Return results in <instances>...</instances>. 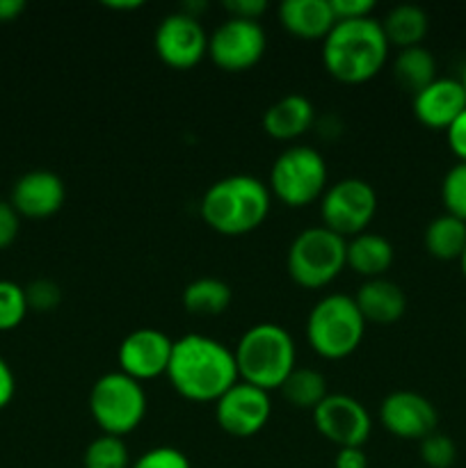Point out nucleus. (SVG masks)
<instances>
[{"instance_id":"nucleus-38","label":"nucleus","mask_w":466,"mask_h":468,"mask_svg":"<svg viewBox=\"0 0 466 468\" xmlns=\"http://www.w3.org/2000/svg\"><path fill=\"white\" fill-rule=\"evenodd\" d=\"M14 393H16V378H14V370L9 368L7 361L0 356V411L12 402Z\"/></svg>"},{"instance_id":"nucleus-35","label":"nucleus","mask_w":466,"mask_h":468,"mask_svg":"<svg viewBox=\"0 0 466 468\" xmlns=\"http://www.w3.org/2000/svg\"><path fill=\"white\" fill-rule=\"evenodd\" d=\"M224 9L231 14L233 18H247V21H259L263 16L268 3L265 0H227Z\"/></svg>"},{"instance_id":"nucleus-37","label":"nucleus","mask_w":466,"mask_h":468,"mask_svg":"<svg viewBox=\"0 0 466 468\" xmlns=\"http://www.w3.org/2000/svg\"><path fill=\"white\" fill-rule=\"evenodd\" d=\"M334 468H368V455L364 448H338Z\"/></svg>"},{"instance_id":"nucleus-13","label":"nucleus","mask_w":466,"mask_h":468,"mask_svg":"<svg viewBox=\"0 0 466 468\" xmlns=\"http://www.w3.org/2000/svg\"><path fill=\"white\" fill-rule=\"evenodd\" d=\"M272 416L270 393L247 382H238L215 402V420L227 434L249 439L268 425Z\"/></svg>"},{"instance_id":"nucleus-9","label":"nucleus","mask_w":466,"mask_h":468,"mask_svg":"<svg viewBox=\"0 0 466 468\" xmlns=\"http://www.w3.org/2000/svg\"><path fill=\"white\" fill-rule=\"evenodd\" d=\"M377 213V192L364 178H343L332 183L320 199L323 227L341 238L365 233Z\"/></svg>"},{"instance_id":"nucleus-21","label":"nucleus","mask_w":466,"mask_h":468,"mask_svg":"<svg viewBox=\"0 0 466 468\" xmlns=\"http://www.w3.org/2000/svg\"><path fill=\"white\" fill-rule=\"evenodd\" d=\"M393 245L379 233H359L347 240V268L364 279H377L393 265Z\"/></svg>"},{"instance_id":"nucleus-12","label":"nucleus","mask_w":466,"mask_h":468,"mask_svg":"<svg viewBox=\"0 0 466 468\" xmlns=\"http://www.w3.org/2000/svg\"><path fill=\"white\" fill-rule=\"evenodd\" d=\"M154 48L167 67L192 69L208 55V35L199 18L178 9L158 23Z\"/></svg>"},{"instance_id":"nucleus-24","label":"nucleus","mask_w":466,"mask_h":468,"mask_svg":"<svg viewBox=\"0 0 466 468\" xmlns=\"http://www.w3.org/2000/svg\"><path fill=\"white\" fill-rule=\"evenodd\" d=\"M425 250L437 261H460L466 250V222L443 213L425 229Z\"/></svg>"},{"instance_id":"nucleus-33","label":"nucleus","mask_w":466,"mask_h":468,"mask_svg":"<svg viewBox=\"0 0 466 468\" xmlns=\"http://www.w3.org/2000/svg\"><path fill=\"white\" fill-rule=\"evenodd\" d=\"M18 229H21V215L9 201H0V250H7L16 240Z\"/></svg>"},{"instance_id":"nucleus-40","label":"nucleus","mask_w":466,"mask_h":468,"mask_svg":"<svg viewBox=\"0 0 466 468\" xmlns=\"http://www.w3.org/2000/svg\"><path fill=\"white\" fill-rule=\"evenodd\" d=\"M105 7H112V9H140L142 3H140V0H131V3H105Z\"/></svg>"},{"instance_id":"nucleus-32","label":"nucleus","mask_w":466,"mask_h":468,"mask_svg":"<svg viewBox=\"0 0 466 468\" xmlns=\"http://www.w3.org/2000/svg\"><path fill=\"white\" fill-rule=\"evenodd\" d=\"M131 468H192L185 452L172 446H158L146 451L144 455L137 457Z\"/></svg>"},{"instance_id":"nucleus-1","label":"nucleus","mask_w":466,"mask_h":468,"mask_svg":"<svg viewBox=\"0 0 466 468\" xmlns=\"http://www.w3.org/2000/svg\"><path fill=\"white\" fill-rule=\"evenodd\" d=\"M167 379L174 391L190 402H217L240 382L231 347L201 334L174 341Z\"/></svg>"},{"instance_id":"nucleus-18","label":"nucleus","mask_w":466,"mask_h":468,"mask_svg":"<svg viewBox=\"0 0 466 468\" xmlns=\"http://www.w3.org/2000/svg\"><path fill=\"white\" fill-rule=\"evenodd\" d=\"M356 309L361 311L365 323L375 324H393L405 315L407 295L396 282L377 277L365 279L356 292L352 295Z\"/></svg>"},{"instance_id":"nucleus-19","label":"nucleus","mask_w":466,"mask_h":468,"mask_svg":"<svg viewBox=\"0 0 466 468\" xmlns=\"http://www.w3.org/2000/svg\"><path fill=\"white\" fill-rule=\"evenodd\" d=\"M279 23L297 39H324L336 26L332 0H283Z\"/></svg>"},{"instance_id":"nucleus-10","label":"nucleus","mask_w":466,"mask_h":468,"mask_svg":"<svg viewBox=\"0 0 466 468\" xmlns=\"http://www.w3.org/2000/svg\"><path fill=\"white\" fill-rule=\"evenodd\" d=\"M268 48V37L259 21L233 18L219 23L208 35V58L224 71H245L260 62Z\"/></svg>"},{"instance_id":"nucleus-8","label":"nucleus","mask_w":466,"mask_h":468,"mask_svg":"<svg viewBox=\"0 0 466 468\" xmlns=\"http://www.w3.org/2000/svg\"><path fill=\"white\" fill-rule=\"evenodd\" d=\"M270 195L291 208H302L323 199L327 190V163L311 146L281 151L270 169Z\"/></svg>"},{"instance_id":"nucleus-39","label":"nucleus","mask_w":466,"mask_h":468,"mask_svg":"<svg viewBox=\"0 0 466 468\" xmlns=\"http://www.w3.org/2000/svg\"><path fill=\"white\" fill-rule=\"evenodd\" d=\"M23 12H26L23 0H0V23L16 21Z\"/></svg>"},{"instance_id":"nucleus-20","label":"nucleus","mask_w":466,"mask_h":468,"mask_svg":"<svg viewBox=\"0 0 466 468\" xmlns=\"http://www.w3.org/2000/svg\"><path fill=\"white\" fill-rule=\"evenodd\" d=\"M313 122V103L302 94H288L265 110L263 131L274 140H295L304 135Z\"/></svg>"},{"instance_id":"nucleus-11","label":"nucleus","mask_w":466,"mask_h":468,"mask_svg":"<svg viewBox=\"0 0 466 468\" xmlns=\"http://www.w3.org/2000/svg\"><path fill=\"white\" fill-rule=\"evenodd\" d=\"M315 430L338 448H364L373 432V419L356 398L329 393L313 410Z\"/></svg>"},{"instance_id":"nucleus-14","label":"nucleus","mask_w":466,"mask_h":468,"mask_svg":"<svg viewBox=\"0 0 466 468\" xmlns=\"http://www.w3.org/2000/svg\"><path fill=\"white\" fill-rule=\"evenodd\" d=\"M174 341L160 329L142 327L128 334L117 350L119 370L137 382L167 375Z\"/></svg>"},{"instance_id":"nucleus-17","label":"nucleus","mask_w":466,"mask_h":468,"mask_svg":"<svg viewBox=\"0 0 466 468\" xmlns=\"http://www.w3.org/2000/svg\"><path fill=\"white\" fill-rule=\"evenodd\" d=\"M416 119L434 131H448L450 123L466 110V90L460 78H437L425 90L414 94Z\"/></svg>"},{"instance_id":"nucleus-6","label":"nucleus","mask_w":466,"mask_h":468,"mask_svg":"<svg viewBox=\"0 0 466 468\" xmlns=\"http://www.w3.org/2000/svg\"><path fill=\"white\" fill-rule=\"evenodd\" d=\"M286 268L302 288L329 286L347 268V240L324 227H309L292 238L286 254Z\"/></svg>"},{"instance_id":"nucleus-30","label":"nucleus","mask_w":466,"mask_h":468,"mask_svg":"<svg viewBox=\"0 0 466 468\" xmlns=\"http://www.w3.org/2000/svg\"><path fill=\"white\" fill-rule=\"evenodd\" d=\"M420 460L428 468H450L457 460V446L448 434L432 432L420 441Z\"/></svg>"},{"instance_id":"nucleus-36","label":"nucleus","mask_w":466,"mask_h":468,"mask_svg":"<svg viewBox=\"0 0 466 468\" xmlns=\"http://www.w3.org/2000/svg\"><path fill=\"white\" fill-rule=\"evenodd\" d=\"M446 137L452 154L460 158V163H466V110L450 123V128L446 131Z\"/></svg>"},{"instance_id":"nucleus-2","label":"nucleus","mask_w":466,"mask_h":468,"mask_svg":"<svg viewBox=\"0 0 466 468\" xmlns=\"http://www.w3.org/2000/svg\"><path fill=\"white\" fill-rule=\"evenodd\" d=\"M382 23L373 16L336 21L323 39V64L329 76L345 85H361L377 76L388 58Z\"/></svg>"},{"instance_id":"nucleus-22","label":"nucleus","mask_w":466,"mask_h":468,"mask_svg":"<svg viewBox=\"0 0 466 468\" xmlns=\"http://www.w3.org/2000/svg\"><path fill=\"white\" fill-rule=\"evenodd\" d=\"M382 30L387 35L388 46H397V48H411V46H420L429 30L428 12L418 5H396L388 9L384 16Z\"/></svg>"},{"instance_id":"nucleus-25","label":"nucleus","mask_w":466,"mask_h":468,"mask_svg":"<svg viewBox=\"0 0 466 468\" xmlns=\"http://www.w3.org/2000/svg\"><path fill=\"white\" fill-rule=\"evenodd\" d=\"M231 300V286L215 277L195 279L183 291V306L192 315H219L228 309Z\"/></svg>"},{"instance_id":"nucleus-41","label":"nucleus","mask_w":466,"mask_h":468,"mask_svg":"<svg viewBox=\"0 0 466 468\" xmlns=\"http://www.w3.org/2000/svg\"><path fill=\"white\" fill-rule=\"evenodd\" d=\"M460 265H461V274H464V277H466V250H464V254H461Z\"/></svg>"},{"instance_id":"nucleus-29","label":"nucleus","mask_w":466,"mask_h":468,"mask_svg":"<svg viewBox=\"0 0 466 468\" xmlns=\"http://www.w3.org/2000/svg\"><path fill=\"white\" fill-rule=\"evenodd\" d=\"M441 201L448 215L466 222V163L452 165L441 181Z\"/></svg>"},{"instance_id":"nucleus-31","label":"nucleus","mask_w":466,"mask_h":468,"mask_svg":"<svg viewBox=\"0 0 466 468\" xmlns=\"http://www.w3.org/2000/svg\"><path fill=\"white\" fill-rule=\"evenodd\" d=\"M26 300L27 309L37 311V314H48L55 311L62 302V291L55 282L50 279H35L32 283L26 286Z\"/></svg>"},{"instance_id":"nucleus-34","label":"nucleus","mask_w":466,"mask_h":468,"mask_svg":"<svg viewBox=\"0 0 466 468\" xmlns=\"http://www.w3.org/2000/svg\"><path fill=\"white\" fill-rule=\"evenodd\" d=\"M332 9L336 21H350V18H365L375 9L373 0H332Z\"/></svg>"},{"instance_id":"nucleus-26","label":"nucleus","mask_w":466,"mask_h":468,"mask_svg":"<svg viewBox=\"0 0 466 468\" xmlns=\"http://www.w3.org/2000/svg\"><path fill=\"white\" fill-rule=\"evenodd\" d=\"M279 391L292 407L311 411L329 396L327 378L315 368H295L279 387Z\"/></svg>"},{"instance_id":"nucleus-27","label":"nucleus","mask_w":466,"mask_h":468,"mask_svg":"<svg viewBox=\"0 0 466 468\" xmlns=\"http://www.w3.org/2000/svg\"><path fill=\"white\" fill-rule=\"evenodd\" d=\"M82 466L85 468H131V455L123 439L112 437V434H101L82 455Z\"/></svg>"},{"instance_id":"nucleus-5","label":"nucleus","mask_w":466,"mask_h":468,"mask_svg":"<svg viewBox=\"0 0 466 468\" xmlns=\"http://www.w3.org/2000/svg\"><path fill=\"white\" fill-rule=\"evenodd\" d=\"M365 334V320L350 295L320 297L306 318V338L311 350L329 361L345 359L359 350Z\"/></svg>"},{"instance_id":"nucleus-7","label":"nucleus","mask_w":466,"mask_h":468,"mask_svg":"<svg viewBox=\"0 0 466 468\" xmlns=\"http://www.w3.org/2000/svg\"><path fill=\"white\" fill-rule=\"evenodd\" d=\"M90 414L103 434L123 439L146 416V391L142 382L122 370L101 375L90 391Z\"/></svg>"},{"instance_id":"nucleus-16","label":"nucleus","mask_w":466,"mask_h":468,"mask_svg":"<svg viewBox=\"0 0 466 468\" xmlns=\"http://www.w3.org/2000/svg\"><path fill=\"white\" fill-rule=\"evenodd\" d=\"M67 201V187L55 172L32 169L16 178L9 195V204L21 218L46 219L53 218Z\"/></svg>"},{"instance_id":"nucleus-4","label":"nucleus","mask_w":466,"mask_h":468,"mask_svg":"<svg viewBox=\"0 0 466 468\" xmlns=\"http://www.w3.org/2000/svg\"><path fill=\"white\" fill-rule=\"evenodd\" d=\"M240 382L272 391L297 368L295 341L281 324L259 323L247 329L233 347Z\"/></svg>"},{"instance_id":"nucleus-3","label":"nucleus","mask_w":466,"mask_h":468,"mask_svg":"<svg viewBox=\"0 0 466 468\" xmlns=\"http://www.w3.org/2000/svg\"><path fill=\"white\" fill-rule=\"evenodd\" d=\"M268 183L249 174L219 178L204 192L199 213L222 236H245L268 219L272 204Z\"/></svg>"},{"instance_id":"nucleus-15","label":"nucleus","mask_w":466,"mask_h":468,"mask_svg":"<svg viewBox=\"0 0 466 468\" xmlns=\"http://www.w3.org/2000/svg\"><path fill=\"white\" fill-rule=\"evenodd\" d=\"M379 420L388 434L405 441H423L437 432L439 414L432 402L416 391H393L379 405Z\"/></svg>"},{"instance_id":"nucleus-23","label":"nucleus","mask_w":466,"mask_h":468,"mask_svg":"<svg viewBox=\"0 0 466 468\" xmlns=\"http://www.w3.org/2000/svg\"><path fill=\"white\" fill-rule=\"evenodd\" d=\"M393 78L402 90L418 94L429 82L437 80V59L425 46L402 48L393 59Z\"/></svg>"},{"instance_id":"nucleus-42","label":"nucleus","mask_w":466,"mask_h":468,"mask_svg":"<svg viewBox=\"0 0 466 468\" xmlns=\"http://www.w3.org/2000/svg\"><path fill=\"white\" fill-rule=\"evenodd\" d=\"M460 80H461V85H464V90H466V64H464V71H461Z\"/></svg>"},{"instance_id":"nucleus-28","label":"nucleus","mask_w":466,"mask_h":468,"mask_svg":"<svg viewBox=\"0 0 466 468\" xmlns=\"http://www.w3.org/2000/svg\"><path fill=\"white\" fill-rule=\"evenodd\" d=\"M26 288L9 279H0V332L16 329L27 315Z\"/></svg>"}]
</instances>
